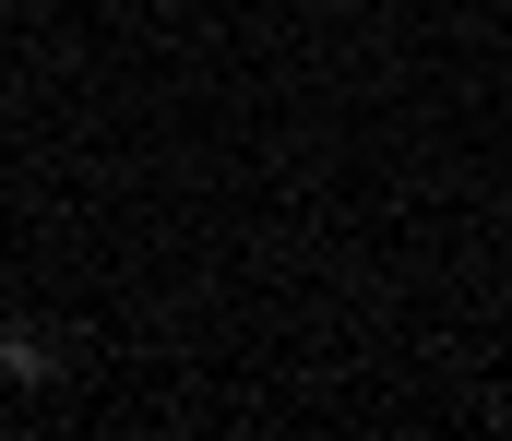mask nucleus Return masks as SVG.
Wrapping results in <instances>:
<instances>
[{"mask_svg": "<svg viewBox=\"0 0 512 441\" xmlns=\"http://www.w3.org/2000/svg\"><path fill=\"white\" fill-rule=\"evenodd\" d=\"M48 370H60V358H48L36 334H0V382H48Z\"/></svg>", "mask_w": 512, "mask_h": 441, "instance_id": "obj_1", "label": "nucleus"}]
</instances>
